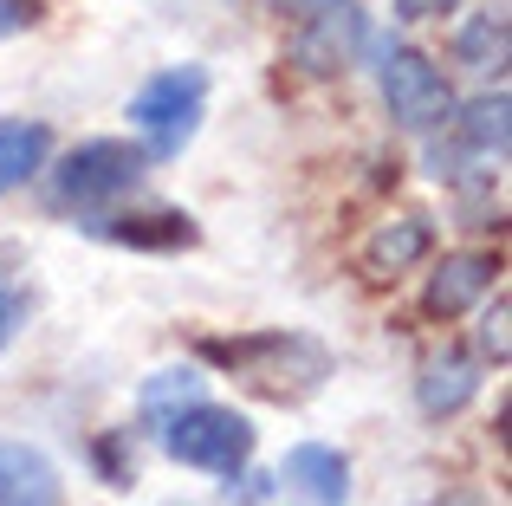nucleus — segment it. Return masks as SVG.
<instances>
[{
	"mask_svg": "<svg viewBox=\"0 0 512 506\" xmlns=\"http://www.w3.org/2000/svg\"><path fill=\"white\" fill-rule=\"evenodd\" d=\"M201 117H208V72L201 65H169L130 98V124H137L150 163H175L195 143Z\"/></svg>",
	"mask_w": 512,
	"mask_h": 506,
	"instance_id": "1",
	"label": "nucleus"
},
{
	"mask_svg": "<svg viewBox=\"0 0 512 506\" xmlns=\"http://www.w3.org/2000/svg\"><path fill=\"white\" fill-rule=\"evenodd\" d=\"M143 163L150 156L137 143H117V137H91L52 169V208L59 215H98V208L124 202L130 189L143 182Z\"/></svg>",
	"mask_w": 512,
	"mask_h": 506,
	"instance_id": "2",
	"label": "nucleus"
},
{
	"mask_svg": "<svg viewBox=\"0 0 512 506\" xmlns=\"http://www.w3.org/2000/svg\"><path fill=\"white\" fill-rule=\"evenodd\" d=\"M376 85H383V104L402 130L428 137V130H448L454 117V91L441 78V65L428 52H415L409 39H376Z\"/></svg>",
	"mask_w": 512,
	"mask_h": 506,
	"instance_id": "3",
	"label": "nucleus"
},
{
	"mask_svg": "<svg viewBox=\"0 0 512 506\" xmlns=\"http://www.w3.org/2000/svg\"><path fill=\"white\" fill-rule=\"evenodd\" d=\"M163 448L182 468H201V474H234L247 468L253 455V422L240 416V409H221V403H188L175 409V416L163 422Z\"/></svg>",
	"mask_w": 512,
	"mask_h": 506,
	"instance_id": "4",
	"label": "nucleus"
},
{
	"mask_svg": "<svg viewBox=\"0 0 512 506\" xmlns=\"http://www.w3.org/2000/svg\"><path fill=\"white\" fill-rule=\"evenodd\" d=\"M370 46V26H363L357 0H325V7L299 13V33H292V65L312 78H331L344 65H357V52Z\"/></svg>",
	"mask_w": 512,
	"mask_h": 506,
	"instance_id": "5",
	"label": "nucleus"
},
{
	"mask_svg": "<svg viewBox=\"0 0 512 506\" xmlns=\"http://www.w3.org/2000/svg\"><path fill=\"white\" fill-rule=\"evenodd\" d=\"M493 253H448V260L428 273V286H422V312L428 318H461V312H474L480 299L493 292Z\"/></svg>",
	"mask_w": 512,
	"mask_h": 506,
	"instance_id": "6",
	"label": "nucleus"
},
{
	"mask_svg": "<svg viewBox=\"0 0 512 506\" xmlns=\"http://www.w3.org/2000/svg\"><path fill=\"white\" fill-rule=\"evenodd\" d=\"M0 506H65V481L46 448L0 442Z\"/></svg>",
	"mask_w": 512,
	"mask_h": 506,
	"instance_id": "7",
	"label": "nucleus"
},
{
	"mask_svg": "<svg viewBox=\"0 0 512 506\" xmlns=\"http://www.w3.org/2000/svg\"><path fill=\"white\" fill-rule=\"evenodd\" d=\"M480 396V357L467 351H441L422 364V377H415V403H422V416H461L467 403Z\"/></svg>",
	"mask_w": 512,
	"mask_h": 506,
	"instance_id": "8",
	"label": "nucleus"
},
{
	"mask_svg": "<svg viewBox=\"0 0 512 506\" xmlns=\"http://www.w3.org/2000/svg\"><path fill=\"white\" fill-rule=\"evenodd\" d=\"M279 481L299 487L312 506H344L350 500V461L338 448H325V442H299L286 455V468H279Z\"/></svg>",
	"mask_w": 512,
	"mask_h": 506,
	"instance_id": "9",
	"label": "nucleus"
},
{
	"mask_svg": "<svg viewBox=\"0 0 512 506\" xmlns=\"http://www.w3.org/2000/svg\"><path fill=\"white\" fill-rule=\"evenodd\" d=\"M448 124H454V137H461L474 156H487V163H506V137H512V98H506V85L480 91L474 104H454Z\"/></svg>",
	"mask_w": 512,
	"mask_h": 506,
	"instance_id": "10",
	"label": "nucleus"
},
{
	"mask_svg": "<svg viewBox=\"0 0 512 506\" xmlns=\"http://www.w3.org/2000/svg\"><path fill=\"white\" fill-rule=\"evenodd\" d=\"M428 247H435V234H428L422 215L383 221V228L363 241V273H370V279H396V273H409L415 260H428Z\"/></svg>",
	"mask_w": 512,
	"mask_h": 506,
	"instance_id": "11",
	"label": "nucleus"
},
{
	"mask_svg": "<svg viewBox=\"0 0 512 506\" xmlns=\"http://www.w3.org/2000/svg\"><path fill=\"white\" fill-rule=\"evenodd\" d=\"M52 156V130L33 117H0V195L26 189Z\"/></svg>",
	"mask_w": 512,
	"mask_h": 506,
	"instance_id": "12",
	"label": "nucleus"
},
{
	"mask_svg": "<svg viewBox=\"0 0 512 506\" xmlns=\"http://www.w3.org/2000/svg\"><path fill=\"white\" fill-rule=\"evenodd\" d=\"M104 241L117 247H150V253H175V247H195V221L175 215V208H156V215H124V221H104Z\"/></svg>",
	"mask_w": 512,
	"mask_h": 506,
	"instance_id": "13",
	"label": "nucleus"
},
{
	"mask_svg": "<svg viewBox=\"0 0 512 506\" xmlns=\"http://www.w3.org/2000/svg\"><path fill=\"white\" fill-rule=\"evenodd\" d=\"M506 13H474V20H461V33H454V59L467 65V72H480V78H500L506 72Z\"/></svg>",
	"mask_w": 512,
	"mask_h": 506,
	"instance_id": "14",
	"label": "nucleus"
},
{
	"mask_svg": "<svg viewBox=\"0 0 512 506\" xmlns=\"http://www.w3.org/2000/svg\"><path fill=\"white\" fill-rule=\"evenodd\" d=\"M201 390H208V377H201V370H156L150 383H143V396H137V409L143 416L156 422V429H163V422L175 416V409H188V403H201Z\"/></svg>",
	"mask_w": 512,
	"mask_h": 506,
	"instance_id": "15",
	"label": "nucleus"
},
{
	"mask_svg": "<svg viewBox=\"0 0 512 506\" xmlns=\"http://www.w3.org/2000/svg\"><path fill=\"white\" fill-rule=\"evenodd\" d=\"M506 318H512L506 292H493V305L480 312V357H493V364H506Z\"/></svg>",
	"mask_w": 512,
	"mask_h": 506,
	"instance_id": "16",
	"label": "nucleus"
},
{
	"mask_svg": "<svg viewBox=\"0 0 512 506\" xmlns=\"http://www.w3.org/2000/svg\"><path fill=\"white\" fill-rule=\"evenodd\" d=\"M33 20H39V0H0V39L26 33Z\"/></svg>",
	"mask_w": 512,
	"mask_h": 506,
	"instance_id": "17",
	"label": "nucleus"
},
{
	"mask_svg": "<svg viewBox=\"0 0 512 506\" xmlns=\"http://www.w3.org/2000/svg\"><path fill=\"white\" fill-rule=\"evenodd\" d=\"M461 0H396V20L422 26V20H441V13H454Z\"/></svg>",
	"mask_w": 512,
	"mask_h": 506,
	"instance_id": "18",
	"label": "nucleus"
},
{
	"mask_svg": "<svg viewBox=\"0 0 512 506\" xmlns=\"http://www.w3.org/2000/svg\"><path fill=\"white\" fill-rule=\"evenodd\" d=\"M20 312H26V305H20V292H7V286H0V351H7V344H13V331H20Z\"/></svg>",
	"mask_w": 512,
	"mask_h": 506,
	"instance_id": "19",
	"label": "nucleus"
},
{
	"mask_svg": "<svg viewBox=\"0 0 512 506\" xmlns=\"http://www.w3.org/2000/svg\"><path fill=\"white\" fill-rule=\"evenodd\" d=\"M312 7H325V0H273V13H292V20H299V13H312Z\"/></svg>",
	"mask_w": 512,
	"mask_h": 506,
	"instance_id": "20",
	"label": "nucleus"
}]
</instances>
